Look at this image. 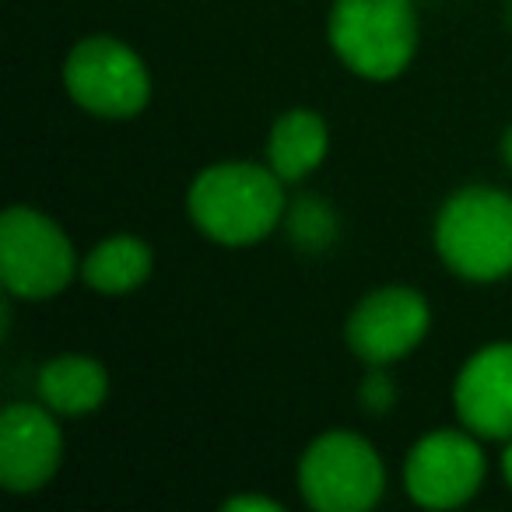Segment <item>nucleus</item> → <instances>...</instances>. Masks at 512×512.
Segmentation results:
<instances>
[{
  "mask_svg": "<svg viewBox=\"0 0 512 512\" xmlns=\"http://www.w3.org/2000/svg\"><path fill=\"white\" fill-rule=\"evenodd\" d=\"M393 383L386 379V372H369L362 383V407L369 411H386L393 404Z\"/></svg>",
  "mask_w": 512,
  "mask_h": 512,
  "instance_id": "2eb2a0df",
  "label": "nucleus"
},
{
  "mask_svg": "<svg viewBox=\"0 0 512 512\" xmlns=\"http://www.w3.org/2000/svg\"><path fill=\"white\" fill-rule=\"evenodd\" d=\"M64 85L81 109L106 120H127L148 106V67L130 46L113 36H92L71 50Z\"/></svg>",
  "mask_w": 512,
  "mask_h": 512,
  "instance_id": "423d86ee",
  "label": "nucleus"
},
{
  "mask_svg": "<svg viewBox=\"0 0 512 512\" xmlns=\"http://www.w3.org/2000/svg\"><path fill=\"white\" fill-rule=\"evenodd\" d=\"M327 36L355 74L390 81L418 50V18L411 0H334Z\"/></svg>",
  "mask_w": 512,
  "mask_h": 512,
  "instance_id": "7ed1b4c3",
  "label": "nucleus"
},
{
  "mask_svg": "<svg viewBox=\"0 0 512 512\" xmlns=\"http://www.w3.org/2000/svg\"><path fill=\"white\" fill-rule=\"evenodd\" d=\"M292 239L306 249H320L334 239V214L320 197H302L292 211Z\"/></svg>",
  "mask_w": 512,
  "mask_h": 512,
  "instance_id": "4468645a",
  "label": "nucleus"
},
{
  "mask_svg": "<svg viewBox=\"0 0 512 512\" xmlns=\"http://www.w3.org/2000/svg\"><path fill=\"white\" fill-rule=\"evenodd\" d=\"M428 302L404 285L365 295L348 316V344L362 362L386 365L404 358L428 334Z\"/></svg>",
  "mask_w": 512,
  "mask_h": 512,
  "instance_id": "6e6552de",
  "label": "nucleus"
},
{
  "mask_svg": "<svg viewBox=\"0 0 512 512\" xmlns=\"http://www.w3.org/2000/svg\"><path fill=\"white\" fill-rule=\"evenodd\" d=\"M109 393V376L95 358L64 355L39 369V397L57 414H92Z\"/></svg>",
  "mask_w": 512,
  "mask_h": 512,
  "instance_id": "9b49d317",
  "label": "nucleus"
},
{
  "mask_svg": "<svg viewBox=\"0 0 512 512\" xmlns=\"http://www.w3.org/2000/svg\"><path fill=\"white\" fill-rule=\"evenodd\" d=\"M502 155H505V162L512 165V127L505 130V137H502Z\"/></svg>",
  "mask_w": 512,
  "mask_h": 512,
  "instance_id": "a211bd4d",
  "label": "nucleus"
},
{
  "mask_svg": "<svg viewBox=\"0 0 512 512\" xmlns=\"http://www.w3.org/2000/svg\"><path fill=\"white\" fill-rule=\"evenodd\" d=\"M383 460L355 432H327L299 463L302 498L316 512H365L383 498Z\"/></svg>",
  "mask_w": 512,
  "mask_h": 512,
  "instance_id": "39448f33",
  "label": "nucleus"
},
{
  "mask_svg": "<svg viewBox=\"0 0 512 512\" xmlns=\"http://www.w3.org/2000/svg\"><path fill=\"white\" fill-rule=\"evenodd\" d=\"M502 474H505V481H509V488H512V442L505 446V453H502Z\"/></svg>",
  "mask_w": 512,
  "mask_h": 512,
  "instance_id": "f3484780",
  "label": "nucleus"
},
{
  "mask_svg": "<svg viewBox=\"0 0 512 512\" xmlns=\"http://www.w3.org/2000/svg\"><path fill=\"white\" fill-rule=\"evenodd\" d=\"M484 481V453L467 432H432L407 453V495L425 509H456Z\"/></svg>",
  "mask_w": 512,
  "mask_h": 512,
  "instance_id": "0eeeda50",
  "label": "nucleus"
},
{
  "mask_svg": "<svg viewBox=\"0 0 512 512\" xmlns=\"http://www.w3.org/2000/svg\"><path fill=\"white\" fill-rule=\"evenodd\" d=\"M78 271L64 228L32 207H11L0 218V278L15 299H53Z\"/></svg>",
  "mask_w": 512,
  "mask_h": 512,
  "instance_id": "20e7f679",
  "label": "nucleus"
},
{
  "mask_svg": "<svg viewBox=\"0 0 512 512\" xmlns=\"http://www.w3.org/2000/svg\"><path fill=\"white\" fill-rule=\"evenodd\" d=\"M327 144L330 134L323 116L313 113V109H292V113L278 116V123L271 127L267 158L285 183H299L302 176H309L323 162Z\"/></svg>",
  "mask_w": 512,
  "mask_h": 512,
  "instance_id": "f8f14e48",
  "label": "nucleus"
},
{
  "mask_svg": "<svg viewBox=\"0 0 512 512\" xmlns=\"http://www.w3.org/2000/svg\"><path fill=\"white\" fill-rule=\"evenodd\" d=\"M285 179L271 165L221 162L204 169L190 186V218L221 246H249L274 232L285 214Z\"/></svg>",
  "mask_w": 512,
  "mask_h": 512,
  "instance_id": "f257e3e1",
  "label": "nucleus"
},
{
  "mask_svg": "<svg viewBox=\"0 0 512 512\" xmlns=\"http://www.w3.org/2000/svg\"><path fill=\"white\" fill-rule=\"evenodd\" d=\"M64 456V435L50 407L11 404L0 418V484L29 495L50 484Z\"/></svg>",
  "mask_w": 512,
  "mask_h": 512,
  "instance_id": "1a4fd4ad",
  "label": "nucleus"
},
{
  "mask_svg": "<svg viewBox=\"0 0 512 512\" xmlns=\"http://www.w3.org/2000/svg\"><path fill=\"white\" fill-rule=\"evenodd\" d=\"M225 509H232V512H246V509L281 512V505H278V502H271V498H260V495H239V498H228Z\"/></svg>",
  "mask_w": 512,
  "mask_h": 512,
  "instance_id": "dca6fc26",
  "label": "nucleus"
},
{
  "mask_svg": "<svg viewBox=\"0 0 512 512\" xmlns=\"http://www.w3.org/2000/svg\"><path fill=\"white\" fill-rule=\"evenodd\" d=\"M456 414L481 439H512V344H488L456 379Z\"/></svg>",
  "mask_w": 512,
  "mask_h": 512,
  "instance_id": "9d476101",
  "label": "nucleus"
},
{
  "mask_svg": "<svg viewBox=\"0 0 512 512\" xmlns=\"http://www.w3.org/2000/svg\"><path fill=\"white\" fill-rule=\"evenodd\" d=\"M151 274V249L134 235H113L85 256L81 278L99 295H127Z\"/></svg>",
  "mask_w": 512,
  "mask_h": 512,
  "instance_id": "ddd939ff",
  "label": "nucleus"
},
{
  "mask_svg": "<svg viewBox=\"0 0 512 512\" xmlns=\"http://www.w3.org/2000/svg\"><path fill=\"white\" fill-rule=\"evenodd\" d=\"M435 246L460 278H505L512 271V197L491 186L453 193L435 221Z\"/></svg>",
  "mask_w": 512,
  "mask_h": 512,
  "instance_id": "f03ea898",
  "label": "nucleus"
},
{
  "mask_svg": "<svg viewBox=\"0 0 512 512\" xmlns=\"http://www.w3.org/2000/svg\"><path fill=\"white\" fill-rule=\"evenodd\" d=\"M509 18H512V8H509Z\"/></svg>",
  "mask_w": 512,
  "mask_h": 512,
  "instance_id": "6ab92c4d",
  "label": "nucleus"
}]
</instances>
